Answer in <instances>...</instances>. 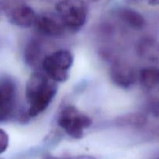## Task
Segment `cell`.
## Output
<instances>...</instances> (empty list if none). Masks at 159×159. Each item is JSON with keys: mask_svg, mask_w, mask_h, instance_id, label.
I'll return each instance as SVG.
<instances>
[{"mask_svg": "<svg viewBox=\"0 0 159 159\" xmlns=\"http://www.w3.org/2000/svg\"><path fill=\"white\" fill-rule=\"evenodd\" d=\"M57 83L43 71H34L30 75L25 89L28 117H37L48 108L57 95Z\"/></svg>", "mask_w": 159, "mask_h": 159, "instance_id": "obj_1", "label": "cell"}, {"mask_svg": "<svg viewBox=\"0 0 159 159\" xmlns=\"http://www.w3.org/2000/svg\"><path fill=\"white\" fill-rule=\"evenodd\" d=\"M55 10L67 30L72 33L80 30L87 21L88 6L84 0H59Z\"/></svg>", "mask_w": 159, "mask_h": 159, "instance_id": "obj_2", "label": "cell"}, {"mask_svg": "<svg viewBox=\"0 0 159 159\" xmlns=\"http://www.w3.org/2000/svg\"><path fill=\"white\" fill-rule=\"evenodd\" d=\"M74 63L72 53L60 49L48 54L41 62L43 71L57 83H64L69 79V71Z\"/></svg>", "mask_w": 159, "mask_h": 159, "instance_id": "obj_3", "label": "cell"}, {"mask_svg": "<svg viewBox=\"0 0 159 159\" xmlns=\"http://www.w3.org/2000/svg\"><path fill=\"white\" fill-rule=\"evenodd\" d=\"M57 125L68 136L74 139H81L85 130L93 124L91 118L78 110L75 106L67 105L59 112Z\"/></svg>", "mask_w": 159, "mask_h": 159, "instance_id": "obj_4", "label": "cell"}, {"mask_svg": "<svg viewBox=\"0 0 159 159\" xmlns=\"http://www.w3.org/2000/svg\"><path fill=\"white\" fill-rule=\"evenodd\" d=\"M17 88L15 82L9 77L0 82V121L6 122L12 118L16 107Z\"/></svg>", "mask_w": 159, "mask_h": 159, "instance_id": "obj_5", "label": "cell"}, {"mask_svg": "<svg viewBox=\"0 0 159 159\" xmlns=\"http://www.w3.org/2000/svg\"><path fill=\"white\" fill-rule=\"evenodd\" d=\"M109 75L112 82L121 89L130 88L138 79L136 69L124 61H113L110 67Z\"/></svg>", "mask_w": 159, "mask_h": 159, "instance_id": "obj_6", "label": "cell"}, {"mask_svg": "<svg viewBox=\"0 0 159 159\" xmlns=\"http://www.w3.org/2000/svg\"><path fill=\"white\" fill-rule=\"evenodd\" d=\"M9 21L20 28H30L34 26L37 15L34 9L24 3H17L7 9Z\"/></svg>", "mask_w": 159, "mask_h": 159, "instance_id": "obj_7", "label": "cell"}, {"mask_svg": "<svg viewBox=\"0 0 159 159\" xmlns=\"http://www.w3.org/2000/svg\"><path fill=\"white\" fill-rule=\"evenodd\" d=\"M34 26L40 34L49 37H61L67 30L58 16L56 17L48 14L37 15Z\"/></svg>", "mask_w": 159, "mask_h": 159, "instance_id": "obj_8", "label": "cell"}, {"mask_svg": "<svg viewBox=\"0 0 159 159\" xmlns=\"http://www.w3.org/2000/svg\"><path fill=\"white\" fill-rule=\"evenodd\" d=\"M117 16L128 27L134 30H141L146 26V20L144 16L131 8H120L117 10Z\"/></svg>", "mask_w": 159, "mask_h": 159, "instance_id": "obj_9", "label": "cell"}, {"mask_svg": "<svg viewBox=\"0 0 159 159\" xmlns=\"http://www.w3.org/2000/svg\"><path fill=\"white\" fill-rule=\"evenodd\" d=\"M41 43L37 39H31L23 50V60L29 67H35L41 57Z\"/></svg>", "mask_w": 159, "mask_h": 159, "instance_id": "obj_10", "label": "cell"}, {"mask_svg": "<svg viewBox=\"0 0 159 159\" xmlns=\"http://www.w3.org/2000/svg\"><path fill=\"white\" fill-rule=\"evenodd\" d=\"M138 79L141 85L148 89H155L159 85V68H144L140 71Z\"/></svg>", "mask_w": 159, "mask_h": 159, "instance_id": "obj_11", "label": "cell"}, {"mask_svg": "<svg viewBox=\"0 0 159 159\" xmlns=\"http://www.w3.org/2000/svg\"><path fill=\"white\" fill-rule=\"evenodd\" d=\"M147 123V117L141 113H127L119 116L116 120V124L120 127H142Z\"/></svg>", "mask_w": 159, "mask_h": 159, "instance_id": "obj_12", "label": "cell"}, {"mask_svg": "<svg viewBox=\"0 0 159 159\" xmlns=\"http://www.w3.org/2000/svg\"><path fill=\"white\" fill-rule=\"evenodd\" d=\"M9 145V137L7 132L0 129V153L3 154L7 151Z\"/></svg>", "mask_w": 159, "mask_h": 159, "instance_id": "obj_13", "label": "cell"}, {"mask_svg": "<svg viewBox=\"0 0 159 159\" xmlns=\"http://www.w3.org/2000/svg\"><path fill=\"white\" fill-rule=\"evenodd\" d=\"M148 112L155 117L159 118V99H154L148 104Z\"/></svg>", "mask_w": 159, "mask_h": 159, "instance_id": "obj_14", "label": "cell"}, {"mask_svg": "<svg viewBox=\"0 0 159 159\" xmlns=\"http://www.w3.org/2000/svg\"><path fill=\"white\" fill-rule=\"evenodd\" d=\"M148 4L151 6H158L159 0H148Z\"/></svg>", "mask_w": 159, "mask_h": 159, "instance_id": "obj_15", "label": "cell"}, {"mask_svg": "<svg viewBox=\"0 0 159 159\" xmlns=\"http://www.w3.org/2000/svg\"><path fill=\"white\" fill-rule=\"evenodd\" d=\"M90 1H92V2H99V0H90Z\"/></svg>", "mask_w": 159, "mask_h": 159, "instance_id": "obj_16", "label": "cell"}, {"mask_svg": "<svg viewBox=\"0 0 159 159\" xmlns=\"http://www.w3.org/2000/svg\"><path fill=\"white\" fill-rule=\"evenodd\" d=\"M1 159H2V158H1Z\"/></svg>", "mask_w": 159, "mask_h": 159, "instance_id": "obj_17", "label": "cell"}, {"mask_svg": "<svg viewBox=\"0 0 159 159\" xmlns=\"http://www.w3.org/2000/svg\"><path fill=\"white\" fill-rule=\"evenodd\" d=\"M137 1H138V0H137Z\"/></svg>", "mask_w": 159, "mask_h": 159, "instance_id": "obj_18", "label": "cell"}]
</instances>
